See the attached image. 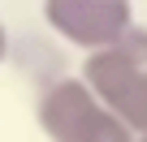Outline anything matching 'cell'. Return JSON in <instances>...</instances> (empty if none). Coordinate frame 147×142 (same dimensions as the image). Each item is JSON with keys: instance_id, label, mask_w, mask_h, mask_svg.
I'll use <instances>...</instances> for the list:
<instances>
[{"instance_id": "cell-1", "label": "cell", "mask_w": 147, "mask_h": 142, "mask_svg": "<svg viewBox=\"0 0 147 142\" xmlns=\"http://www.w3.org/2000/svg\"><path fill=\"white\" fill-rule=\"evenodd\" d=\"M78 78L134 129V138H147V26L134 22L108 47L87 52Z\"/></svg>"}, {"instance_id": "cell-2", "label": "cell", "mask_w": 147, "mask_h": 142, "mask_svg": "<svg viewBox=\"0 0 147 142\" xmlns=\"http://www.w3.org/2000/svg\"><path fill=\"white\" fill-rule=\"evenodd\" d=\"M43 22L74 47L95 52L134 26L130 0H43Z\"/></svg>"}, {"instance_id": "cell-3", "label": "cell", "mask_w": 147, "mask_h": 142, "mask_svg": "<svg viewBox=\"0 0 147 142\" xmlns=\"http://www.w3.org/2000/svg\"><path fill=\"white\" fill-rule=\"evenodd\" d=\"M95 108H100V99H95V91L82 78L56 73L39 91V125H43L48 142H78L82 138V125L91 121Z\"/></svg>"}, {"instance_id": "cell-4", "label": "cell", "mask_w": 147, "mask_h": 142, "mask_svg": "<svg viewBox=\"0 0 147 142\" xmlns=\"http://www.w3.org/2000/svg\"><path fill=\"white\" fill-rule=\"evenodd\" d=\"M78 142H134V129H130L113 108L100 103V108L91 112V121L82 125V138H78Z\"/></svg>"}, {"instance_id": "cell-5", "label": "cell", "mask_w": 147, "mask_h": 142, "mask_svg": "<svg viewBox=\"0 0 147 142\" xmlns=\"http://www.w3.org/2000/svg\"><path fill=\"white\" fill-rule=\"evenodd\" d=\"M9 52H13V39H9V30H5V22H0V65L9 60Z\"/></svg>"}, {"instance_id": "cell-6", "label": "cell", "mask_w": 147, "mask_h": 142, "mask_svg": "<svg viewBox=\"0 0 147 142\" xmlns=\"http://www.w3.org/2000/svg\"><path fill=\"white\" fill-rule=\"evenodd\" d=\"M134 142H147V138H134Z\"/></svg>"}]
</instances>
